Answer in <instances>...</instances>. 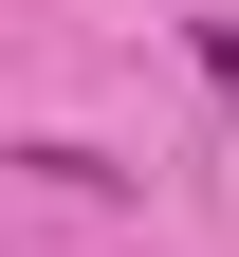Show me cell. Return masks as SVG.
Here are the masks:
<instances>
[{
    "mask_svg": "<svg viewBox=\"0 0 239 257\" xmlns=\"http://www.w3.org/2000/svg\"><path fill=\"white\" fill-rule=\"evenodd\" d=\"M202 74H221V110H239V19H202Z\"/></svg>",
    "mask_w": 239,
    "mask_h": 257,
    "instance_id": "obj_1",
    "label": "cell"
}]
</instances>
